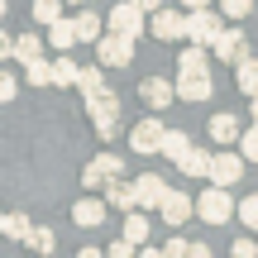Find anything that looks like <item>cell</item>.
<instances>
[{
  "label": "cell",
  "mask_w": 258,
  "mask_h": 258,
  "mask_svg": "<svg viewBox=\"0 0 258 258\" xmlns=\"http://www.w3.org/2000/svg\"><path fill=\"white\" fill-rule=\"evenodd\" d=\"M234 86H239L244 96H258V57H239V62H234Z\"/></svg>",
  "instance_id": "ac0fdd59"
},
{
  "label": "cell",
  "mask_w": 258,
  "mask_h": 258,
  "mask_svg": "<svg viewBox=\"0 0 258 258\" xmlns=\"http://www.w3.org/2000/svg\"><path fill=\"white\" fill-rule=\"evenodd\" d=\"M129 186H134V206H139V211H144V206H158V201H163V191H167V182L158 172H144L139 182H129Z\"/></svg>",
  "instance_id": "4fadbf2b"
},
{
  "label": "cell",
  "mask_w": 258,
  "mask_h": 258,
  "mask_svg": "<svg viewBox=\"0 0 258 258\" xmlns=\"http://www.w3.org/2000/svg\"><path fill=\"white\" fill-rule=\"evenodd\" d=\"M77 91H82V101L91 105V101H101L110 86H105V77H101V67H77Z\"/></svg>",
  "instance_id": "5bb4252c"
},
{
  "label": "cell",
  "mask_w": 258,
  "mask_h": 258,
  "mask_svg": "<svg viewBox=\"0 0 258 258\" xmlns=\"http://www.w3.org/2000/svg\"><path fill=\"white\" fill-rule=\"evenodd\" d=\"M29 249H34V253H53L57 249V244H53V230H29Z\"/></svg>",
  "instance_id": "d6a6232c"
},
{
  "label": "cell",
  "mask_w": 258,
  "mask_h": 258,
  "mask_svg": "<svg viewBox=\"0 0 258 258\" xmlns=\"http://www.w3.org/2000/svg\"><path fill=\"white\" fill-rule=\"evenodd\" d=\"M253 124H258V96H253Z\"/></svg>",
  "instance_id": "b9f144b4"
},
{
  "label": "cell",
  "mask_w": 258,
  "mask_h": 258,
  "mask_svg": "<svg viewBox=\"0 0 258 258\" xmlns=\"http://www.w3.org/2000/svg\"><path fill=\"white\" fill-rule=\"evenodd\" d=\"M239 153H244V163H258V124H249L239 134Z\"/></svg>",
  "instance_id": "f546056e"
},
{
  "label": "cell",
  "mask_w": 258,
  "mask_h": 258,
  "mask_svg": "<svg viewBox=\"0 0 258 258\" xmlns=\"http://www.w3.org/2000/svg\"><path fill=\"white\" fill-rule=\"evenodd\" d=\"M62 5H86V0H62Z\"/></svg>",
  "instance_id": "7bdbcfd3"
},
{
  "label": "cell",
  "mask_w": 258,
  "mask_h": 258,
  "mask_svg": "<svg viewBox=\"0 0 258 258\" xmlns=\"http://www.w3.org/2000/svg\"><path fill=\"white\" fill-rule=\"evenodd\" d=\"M215 86H211V72H182L177 77V96H182V101H206V96H211Z\"/></svg>",
  "instance_id": "7c38bea8"
},
{
  "label": "cell",
  "mask_w": 258,
  "mask_h": 258,
  "mask_svg": "<svg viewBox=\"0 0 258 258\" xmlns=\"http://www.w3.org/2000/svg\"><path fill=\"white\" fill-rule=\"evenodd\" d=\"M57 15H62V0H34V19L38 24H53Z\"/></svg>",
  "instance_id": "4dcf8cb0"
},
{
  "label": "cell",
  "mask_w": 258,
  "mask_h": 258,
  "mask_svg": "<svg viewBox=\"0 0 258 258\" xmlns=\"http://www.w3.org/2000/svg\"><path fill=\"white\" fill-rule=\"evenodd\" d=\"M101 182H110V177H105V167H101V163H96V158H91V163L82 167V186H86V191H96V186H101Z\"/></svg>",
  "instance_id": "1f68e13d"
},
{
  "label": "cell",
  "mask_w": 258,
  "mask_h": 258,
  "mask_svg": "<svg viewBox=\"0 0 258 258\" xmlns=\"http://www.w3.org/2000/svg\"><path fill=\"white\" fill-rule=\"evenodd\" d=\"M5 57H15V38H10L5 29H0V62H5Z\"/></svg>",
  "instance_id": "f35d334b"
},
{
  "label": "cell",
  "mask_w": 258,
  "mask_h": 258,
  "mask_svg": "<svg viewBox=\"0 0 258 258\" xmlns=\"http://www.w3.org/2000/svg\"><path fill=\"white\" fill-rule=\"evenodd\" d=\"M177 67H182V72H211V48L206 43H186L182 57H177Z\"/></svg>",
  "instance_id": "d6986e66"
},
{
  "label": "cell",
  "mask_w": 258,
  "mask_h": 258,
  "mask_svg": "<svg viewBox=\"0 0 258 258\" xmlns=\"http://www.w3.org/2000/svg\"><path fill=\"white\" fill-rule=\"evenodd\" d=\"M220 15L244 19V15H253V0H220Z\"/></svg>",
  "instance_id": "836d02e7"
},
{
  "label": "cell",
  "mask_w": 258,
  "mask_h": 258,
  "mask_svg": "<svg viewBox=\"0 0 258 258\" xmlns=\"http://www.w3.org/2000/svg\"><path fill=\"white\" fill-rule=\"evenodd\" d=\"M96 57H101V67H129V57H134V38L105 29V34L96 38Z\"/></svg>",
  "instance_id": "277c9868"
},
{
  "label": "cell",
  "mask_w": 258,
  "mask_h": 258,
  "mask_svg": "<svg viewBox=\"0 0 258 258\" xmlns=\"http://www.w3.org/2000/svg\"><path fill=\"white\" fill-rule=\"evenodd\" d=\"M158 211H163V220H167V225L177 230V225H182L186 215H196V201H191V196H182V191H172V186H167V191H163V201H158Z\"/></svg>",
  "instance_id": "8fae6325"
},
{
  "label": "cell",
  "mask_w": 258,
  "mask_h": 258,
  "mask_svg": "<svg viewBox=\"0 0 258 258\" xmlns=\"http://www.w3.org/2000/svg\"><path fill=\"white\" fill-rule=\"evenodd\" d=\"M211 177L215 186H234L244 177V153H211Z\"/></svg>",
  "instance_id": "ba28073f"
},
{
  "label": "cell",
  "mask_w": 258,
  "mask_h": 258,
  "mask_svg": "<svg viewBox=\"0 0 258 258\" xmlns=\"http://www.w3.org/2000/svg\"><path fill=\"white\" fill-rule=\"evenodd\" d=\"M105 206H115V211H134V186L120 182V177H110V186H105Z\"/></svg>",
  "instance_id": "44dd1931"
},
{
  "label": "cell",
  "mask_w": 258,
  "mask_h": 258,
  "mask_svg": "<svg viewBox=\"0 0 258 258\" xmlns=\"http://www.w3.org/2000/svg\"><path fill=\"white\" fill-rule=\"evenodd\" d=\"M0 19H5V0H0Z\"/></svg>",
  "instance_id": "ee69618b"
},
{
  "label": "cell",
  "mask_w": 258,
  "mask_h": 258,
  "mask_svg": "<svg viewBox=\"0 0 258 258\" xmlns=\"http://www.w3.org/2000/svg\"><path fill=\"white\" fill-rule=\"evenodd\" d=\"M148 34L163 38V43H177V38H186V15H177V10H153V19H148Z\"/></svg>",
  "instance_id": "8992f818"
},
{
  "label": "cell",
  "mask_w": 258,
  "mask_h": 258,
  "mask_svg": "<svg viewBox=\"0 0 258 258\" xmlns=\"http://www.w3.org/2000/svg\"><path fill=\"white\" fill-rule=\"evenodd\" d=\"M134 249H139V244H134V239H124V234H120V239H115V244H110V253H115V258H129V253H134Z\"/></svg>",
  "instance_id": "d590c367"
},
{
  "label": "cell",
  "mask_w": 258,
  "mask_h": 258,
  "mask_svg": "<svg viewBox=\"0 0 258 258\" xmlns=\"http://www.w3.org/2000/svg\"><path fill=\"white\" fill-rule=\"evenodd\" d=\"M29 230H34V225H29V215H5V225H0V234H5V239H15V244H24L29 239Z\"/></svg>",
  "instance_id": "4316f807"
},
{
  "label": "cell",
  "mask_w": 258,
  "mask_h": 258,
  "mask_svg": "<svg viewBox=\"0 0 258 258\" xmlns=\"http://www.w3.org/2000/svg\"><path fill=\"white\" fill-rule=\"evenodd\" d=\"M177 167H182L186 177H206V172H211V153H206V148H186Z\"/></svg>",
  "instance_id": "603a6c76"
},
{
  "label": "cell",
  "mask_w": 258,
  "mask_h": 258,
  "mask_svg": "<svg viewBox=\"0 0 258 258\" xmlns=\"http://www.w3.org/2000/svg\"><path fill=\"white\" fill-rule=\"evenodd\" d=\"M258 253V239H234V258H249Z\"/></svg>",
  "instance_id": "74e56055"
},
{
  "label": "cell",
  "mask_w": 258,
  "mask_h": 258,
  "mask_svg": "<svg viewBox=\"0 0 258 258\" xmlns=\"http://www.w3.org/2000/svg\"><path fill=\"white\" fill-rule=\"evenodd\" d=\"M196 215H201L206 225H230L234 220V201H230V186H215L211 182V191L196 201Z\"/></svg>",
  "instance_id": "6da1fadb"
},
{
  "label": "cell",
  "mask_w": 258,
  "mask_h": 258,
  "mask_svg": "<svg viewBox=\"0 0 258 258\" xmlns=\"http://www.w3.org/2000/svg\"><path fill=\"white\" fill-rule=\"evenodd\" d=\"M72 24H77V43H96V38L105 34V29H101V15H91V10L72 15Z\"/></svg>",
  "instance_id": "ffe728a7"
},
{
  "label": "cell",
  "mask_w": 258,
  "mask_h": 258,
  "mask_svg": "<svg viewBox=\"0 0 258 258\" xmlns=\"http://www.w3.org/2000/svg\"><path fill=\"white\" fill-rule=\"evenodd\" d=\"M105 211H110L105 201H96V196H86V201H77V206H72V220L82 225V230H96V225L105 220Z\"/></svg>",
  "instance_id": "e0dca14e"
},
{
  "label": "cell",
  "mask_w": 258,
  "mask_h": 258,
  "mask_svg": "<svg viewBox=\"0 0 258 258\" xmlns=\"http://www.w3.org/2000/svg\"><path fill=\"white\" fill-rule=\"evenodd\" d=\"M134 5H139V10H144V15H153V10H158V5H163V0H134Z\"/></svg>",
  "instance_id": "ab89813d"
},
{
  "label": "cell",
  "mask_w": 258,
  "mask_h": 258,
  "mask_svg": "<svg viewBox=\"0 0 258 258\" xmlns=\"http://www.w3.org/2000/svg\"><path fill=\"white\" fill-rule=\"evenodd\" d=\"M53 86H62V91H67V86H77V62L67 53L53 57Z\"/></svg>",
  "instance_id": "d4e9b609"
},
{
  "label": "cell",
  "mask_w": 258,
  "mask_h": 258,
  "mask_svg": "<svg viewBox=\"0 0 258 258\" xmlns=\"http://www.w3.org/2000/svg\"><path fill=\"white\" fill-rule=\"evenodd\" d=\"M182 5H186V10H196V5H211V0H182Z\"/></svg>",
  "instance_id": "60d3db41"
},
{
  "label": "cell",
  "mask_w": 258,
  "mask_h": 258,
  "mask_svg": "<svg viewBox=\"0 0 258 258\" xmlns=\"http://www.w3.org/2000/svg\"><path fill=\"white\" fill-rule=\"evenodd\" d=\"M186 244H191V239H177V234H172V244H163V253H167V258H182Z\"/></svg>",
  "instance_id": "8d00e7d4"
},
{
  "label": "cell",
  "mask_w": 258,
  "mask_h": 258,
  "mask_svg": "<svg viewBox=\"0 0 258 258\" xmlns=\"http://www.w3.org/2000/svg\"><path fill=\"white\" fill-rule=\"evenodd\" d=\"M163 120H158V115H148V120H139L134 129H129V148H134V153H158V148H163Z\"/></svg>",
  "instance_id": "52a82bcc"
},
{
  "label": "cell",
  "mask_w": 258,
  "mask_h": 258,
  "mask_svg": "<svg viewBox=\"0 0 258 258\" xmlns=\"http://www.w3.org/2000/svg\"><path fill=\"white\" fill-rule=\"evenodd\" d=\"M206 134H211V144H239L244 124H239V115H215V120L206 124Z\"/></svg>",
  "instance_id": "9a60e30c"
},
{
  "label": "cell",
  "mask_w": 258,
  "mask_h": 258,
  "mask_svg": "<svg viewBox=\"0 0 258 258\" xmlns=\"http://www.w3.org/2000/svg\"><path fill=\"white\" fill-rule=\"evenodd\" d=\"M139 96H144V105H148V110H167V105L177 101V86L167 82V77H148V82L139 86Z\"/></svg>",
  "instance_id": "30bf717a"
},
{
  "label": "cell",
  "mask_w": 258,
  "mask_h": 258,
  "mask_svg": "<svg viewBox=\"0 0 258 258\" xmlns=\"http://www.w3.org/2000/svg\"><path fill=\"white\" fill-rule=\"evenodd\" d=\"M105 29H110V34H124V38H134V43H139V34H144V10H139L134 0H120L115 10H105Z\"/></svg>",
  "instance_id": "3957f363"
},
{
  "label": "cell",
  "mask_w": 258,
  "mask_h": 258,
  "mask_svg": "<svg viewBox=\"0 0 258 258\" xmlns=\"http://www.w3.org/2000/svg\"><path fill=\"white\" fill-rule=\"evenodd\" d=\"M38 53H43V38L38 34H19L15 38V57L19 62H29V57H38Z\"/></svg>",
  "instance_id": "83f0119b"
},
{
  "label": "cell",
  "mask_w": 258,
  "mask_h": 258,
  "mask_svg": "<svg viewBox=\"0 0 258 258\" xmlns=\"http://www.w3.org/2000/svg\"><path fill=\"white\" fill-rule=\"evenodd\" d=\"M186 148H191V144H186V134H182V129H163V148H158V153H167L172 163H182V153H186Z\"/></svg>",
  "instance_id": "484cf974"
},
{
  "label": "cell",
  "mask_w": 258,
  "mask_h": 258,
  "mask_svg": "<svg viewBox=\"0 0 258 258\" xmlns=\"http://www.w3.org/2000/svg\"><path fill=\"white\" fill-rule=\"evenodd\" d=\"M0 225H5V211H0Z\"/></svg>",
  "instance_id": "f6af8a7d"
},
{
  "label": "cell",
  "mask_w": 258,
  "mask_h": 258,
  "mask_svg": "<svg viewBox=\"0 0 258 258\" xmlns=\"http://www.w3.org/2000/svg\"><path fill=\"white\" fill-rule=\"evenodd\" d=\"M211 53H215V62H239V57H249V38H244L239 29H220Z\"/></svg>",
  "instance_id": "9c48e42d"
},
{
  "label": "cell",
  "mask_w": 258,
  "mask_h": 258,
  "mask_svg": "<svg viewBox=\"0 0 258 258\" xmlns=\"http://www.w3.org/2000/svg\"><path fill=\"white\" fill-rule=\"evenodd\" d=\"M72 43H77V24L67 15H57L53 24H48V48H53V53H67Z\"/></svg>",
  "instance_id": "2e32d148"
},
{
  "label": "cell",
  "mask_w": 258,
  "mask_h": 258,
  "mask_svg": "<svg viewBox=\"0 0 258 258\" xmlns=\"http://www.w3.org/2000/svg\"><path fill=\"white\" fill-rule=\"evenodd\" d=\"M220 29L225 24H220V15H215L211 5H196L191 15H186V38H191V43H206V48H211Z\"/></svg>",
  "instance_id": "5b68a950"
},
{
  "label": "cell",
  "mask_w": 258,
  "mask_h": 258,
  "mask_svg": "<svg viewBox=\"0 0 258 258\" xmlns=\"http://www.w3.org/2000/svg\"><path fill=\"white\" fill-rule=\"evenodd\" d=\"M24 77H29V86H53V62H48L43 53L29 57V62H24Z\"/></svg>",
  "instance_id": "7402d4cb"
},
{
  "label": "cell",
  "mask_w": 258,
  "mask_h": 258,
  "mask_svg": "<svg viewBox=\"0 0 258 258\" xmlns=\"http://www.w3.org/2000/svg\"><path fill=\"white\" fill-rule=\"evenodd\" d=\"M19 96V82H15V72H0V105H10Z\"/></svg>",
  "instance_id": "e575fe53"
},
{
  "label": "cell",
  "mask_w": 258,
  "mask_h": 258,
  "mask_svg": "<svg viewBox=\"0 0 258 258\" xmlns=\"http://www.w3.org/2000/svg\"><path fill=\"white\" fill-rule=\"evenodd\" d=\"M86 110H91V129H96V139H101V144L120 134V124H124V120H120V101H115L110 91H105L101 101H91Z\"/></svg>",
  "instance_id": "7a4b0ae2"
},
{
  "label": "cell",
  "mask_w": 258,
  "mask_h": 258,
  "mask_svg": "<svg viewBox=\"0 0 258 258\" xmlns=\"http://www.w3.org/2000/svg\"><path fill=\"white\" fill-rule=\"evenodd\" d=\"M124 239H134V244L148 239V215L139 211V206H134V211H124Z\"/></svg>",
  "instance_id": "cb8c5ba5"
},
{
  "label": "cell",
  "mask_w": 258,
  "mask_h": 258,
  "mask_svg": "<svg viewBox=\"0 0 258 258\" xmlns=\"http://www.w3.org/2000/svg\"><path fill=\"white\" fill-rule=\"evenodd\" d=\"M234 215H239V220H244V225H249V230L258 234V191H253V196H244V201L234 206Z\"/></svg>",
  "instance_id": "f1b7e54d"
}]
</instances>
